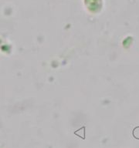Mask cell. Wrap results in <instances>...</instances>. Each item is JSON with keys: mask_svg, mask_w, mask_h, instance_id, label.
<instances>
[{"mask_svg": "<svg viewBox=\"0 0 139 148\" xmlns=\"http://www.w3.org/2000/svg\"><path fill=\"white\" fill-rule=\"evenodd\" d=\"M133 136L136 139L139 140V127L134 129V130H133Z\"/></svg>", "mask_w": 139, "mask_h": 148, "instance_id": "6da1fadb", "label": "cell"}]
</instances>
